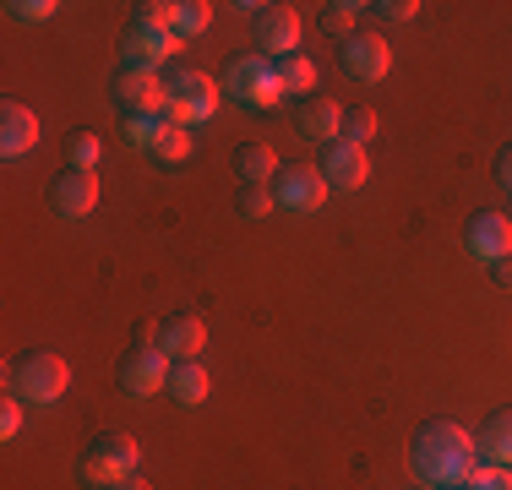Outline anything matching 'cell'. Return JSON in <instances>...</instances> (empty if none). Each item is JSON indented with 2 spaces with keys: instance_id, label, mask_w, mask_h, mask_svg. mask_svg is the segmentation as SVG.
I'll list each match as a JSON object with an SVG mask.
<instances>
[{
  "instance_id": "obj_1",
  "label": "cell",
  "mask_w": 512,
  "mask_h": 490,
  "mask_svg": "<svg viewBox=\"0 0 512 490\" xmlns=\"http://www.w3.org/2000/svg\"><path fill=\"white\" fill-rule=\"evenodd\" d=\"M409 463L414 474H420L425 485H469V474L480 469V447H474V436L463 431L453 420H431L420 425L409 441Z\"/></svg>"
},
{
  "instance_id": "obj_2",
  "label": "cell",
  "mask_w": 512,
  "mask_h": 490,
  "mask_svg": "<svg viewBox=\"0 0 512 490\" xmlns=\"http://www.w3.org/2000/svg\"><path fill=\"white\" fill-rule=\"evenodd\" d=\"M137 463H142V447H137V436H126V431H104V436H93V447L82 452V480L88 485H120V480H131L137 474Z\"/></svg>"
},
{
  "instance_id": "obj_3",
  "label": "cell",
  "mask_w": 512,
  "mask_h": 490,
  "mask_svg": "<svg viewBox=\"0 0 512 490\" xmlns=\"http://www.w3.org/2000/svg\"><path fill=\"white\" fill-rule=\"evenodd\" d=\"M66 382H71V365L50 349H33L11 365V392H17V403H33V409H39V403H55L60 392H66Z\"/></svg>"
},
{
  "instance_id": "obj_4",
  "label": "cell",
  "mask_w": 512,
  "mask_h": 490,
  "mask_svg": "<svg viewBox=\"0 0 512 490\" xmlns=\"http://www.w3.org/2000/svg\"><path fill=\"white\" fill-rule=\"evenodd\" d=\"M224 93L240 98L246 109H273V104H284V98H289L284 82H278V71H273V60H262V55H235V60H229Z\"/></svg>"
},
{
  "instance_id": "obj_5",
  "label": "cell",
  "mask_w": 512,
  "mask_h": 490,
  "mask_svg": "<svg viewBox=\"0 0 512 490\" xmlns=\"http://www.w3.org/2000/svg\"><path fill=\"white\" fill-rule=\"evenodd\" d=\"M218 98H224V82H213L207 71H175L169 77V109L164 120L169 126H197V120H213Z\"/></svg>"
},
{
  "instance_id": "obj_6",
  "label": "cell",
  "mask_w": 512,
  "mask_h": 490,
  "mask_svg": "<svg viewBox=\"0 0 512 490\" xmlns=\"http://www.w3.org/2000/svg\"><path fill=\"white\" fill-rule=\"evenodd\" d=\"M115 109L120 115H158L169 109V82L148 66H120L115 71Z\"/></svg>"
},
{
  "instance_id": "obj_7",
  "label": "cell",
  "mask_w": 512,
  "mask_h": 490,
  "mask_svg": "<svg viewBox=\"0 0 512 490\" xmlns=\"http://www.w3.org/2000/svg\"><path fill=\"white\" fill-rule=\"evenodd\" d=\"M322 180L327 186H338V191H360L365 180H371V158H365V147H355V142H327L322 147Z\"/></svg>"
},
{
  "instance_id": "obj_8",
  "label": "cell",
  "mask_w": 512,
  "mask_h": 490,
  "mask_svg": "<svg viewBox=\"0 0 512 490\" xmlns=\"http://www.w3.org/2000/svg\"><path fill=\"white\" fill-rule=\"evenodd\" d=\"M327 180H322V169H278V180H273V202L278 207H289V213H316V207L327 202Z\"/></svg>"
},
{
  "instance_id": "obj_9",
  "label": "cell",
  "mask_w": 512,
  "mask_h": 490,
  "mask_svg": "<svg viewBox=\"0 0 512 490\" xmlns=\"http://www.w3.org/2000/svg\"><path fill=\"white\" fill-rule=\"evenodd\" d=\"M344 71L355 82H382L387 66H393V49H387L382 33H355V39H344Z\"/></svg>"
},
{
  "instance_id": "obj_10",
  "label": "cell",
  "mask_w": 512,
  "mask_h": 490,
  "mask_svg": "<svg viewBox=\"0 0 512 490\" xmlns=\"http://www.w3.org/2000/svg\"><path fill=\"white\" fill-rule=\"evenodd\" d=\"M251 33H256V49H267V60L295 55V49H300V17L289 6H262Z\"/></svg>"
},
{
  "instance_id": "obj_11",
  "label": "cell",
  "mask_w": 512,
  "mask_h": 490,
  "mask_svg": "<svg viewBox=\"0 0 512 490\" xmlns=\"http://www.w3.org/2000/svg\"><path fill=\"white\" fill-rule=\"evenodd\" d=\"M158 349L169 354V360H197V354L207 349V322L191 311H175L158 322Z\"/></svg>"
},
{
  "instance_id": "obj_12",
  "label": "cell",
  "mask_w": 512,
  "mask_h": 490,
  "mask_svg": "<svg viewBox=\"0 0 512 490\" xmlns=\"http://www.w3.org/2000/svg\"><path fill=\"white\" fill-rule=\"evenodd\" d=\"M463 245H469L480 262L512 256V218H507V213H474L469 229H463Z\"/></svg>"
},
{
  "instance_id": "obj_13",
  "label": "cell",
  "mask_w": 512,
  "mask_h": 490,
  "mask_svg": "<svg viewBox=\"0 0 512 490\" xmlns=\"http://www.w3.org/2000/svg\"><path fill=\"white\" fill-rule=\"evenodd\" d=\"M164 360H169V354L158 349V343H153V349H131L126 360H120V387L137 392V398L158 392V387L169 382V365H164Z\"/></svg>"
},
{
  "instance_id": "obj_14",
  "label": "cell",
  "mask_w": 512,
  "mask_h": 490,
  "mask_svg": "<svg viewBox=\"0 0 512 490\" xmlns=\"http://www.w3.org/2000/svg\"><path fill=\"white\" fill-rule=\"evenodd\" d=\"M50 202H55L60 218H88L93 202H99V175H93V169H66V175L55 180Z\"/></svg>"
},
{
  "instance_id": "obj_15",
  "label": "cell",
  "mask_w": 512,
  "mask_h": 490,
  "mask_svg": "<svg viewBox=\"0 0 512 490\" xmlns=\"http://www.w3.org/2000/svg\"><path fill=\"white\" fill-rule=\"evenodd\" d=\"M169 55H180V39L169 28H142V22H131V28H126V66L158 71Z\"/></svg>"
},
{
  "instance_id": "obj_16",
  "label": "cell",
  "mask_w": 512,
  "mask_h": 490,
  "mask_svg": "<svg viewBox=\"0 0 512 490\" xmlns=\"http://www.w3.org/2000/svg\"><path fill=\"white\" fill-rule=\"evenodd\" d=\"M33 142H39V115H33L28 104H17V98H6V104H0V153L22 158Z\"/></svg>"
},
{
  "instance_id": "obj_17",
  "label": "cell",
  "mask_w": 512,
  "mask_h": 490,
  "mask_svg": "<svg viewBox=\"0 0 512 490\" xmlns=\"http://www.w3.org/2000/svg\"><path fill=\"white\" fill-rule=\"evenodd\" d=\"M300 131H306L311 142H338L344 137V109H338V98H306V109H300Z\"/></svg>"
},
{
  "instance_id": "obj_18",
  "label": "cell",
  "mask_w": 512,
  "mask_h": 490,
  "mask_svg": "<svg viewBox=\"0 0 512 490\" xmlns=\"http://www.w3.org/2000/svg\"><path fill=\"white\" fill-rule=\"evenodd\" d=\"M474 447H480V463H507L512 469V409H496L491 420L480 425Z\"/></svg>"
},
{
  "instance_id": "obj_19",
  "label": "cell",
  "mask_w": 512,
  "mask_h": 490,
  "mask_svg": "<svg viewBox=\"0 0 512 490\" xmlns=\"http://www.w3.org/2000/svg\"><path fill=\"white\" fill-rule=\"evenodd\" d=\"M169 398L186 403V409H197V403H207V371L202 360H169Z\"/></svg>"
},
{
  "instance_id": "obj_20",
  "label": "cell",
  "mask_w": 512,
  "mask_h": 490,
  "mask_svg": "<svg viewBox=\"0 0 512 490\" xmlns=\"http://www.w3.org/2000/svg\"><path fill=\"white\" fill-rule=\"evenodd\" d=\"M235 175L240 186H267V180H278V158L267 142H240L235 147Z\"/></svg>"
},
{
  "instance_id": "obj_21",
  "label": "cell",
  "mask_w": 512,
  "mask_h": 490,
  "mask_svg": "<svg viewBox=\"0 0 512 490\" xmlns=\"http://www.w3.org/2000/svg\"><path fill=\"white\" fill-rule=\"evenodd\" d=\"M273 71H278V82H284V93H311L316 88V66L300 55V49H295V55H278Z\"/></svg>"
},
{
  "instance_id": "obj_22",
  "label": "cell",
  "mask_w": 512,
  "mask_h": 490,
  "mask_svg": "<svg viewBox=\"0 0 512 490\" xmlns=\"http://www.w3.org/2000/svg\"><path fill=\"white\" fill-rule=\"evenodd\" d=\"M365 6H355V0H327L322 6V33H333V39H355V17Z\"/></svg>"
},
{
  "instance_id": "obj_23",
  "label": "cell",
  "mask_w": 512,
  "mask_h": 490,
  "mask_svg": "<svg viewBox=\"0 0 512 490\" xmlns=\"http://www.w3.org/2000/svg\"><path fill=\"white\" fill-rule=\"evenodd\" d=\"M153 153L164 158V164H180V158H191V126H158V137H153Z\"/></svg>"
},
{
  "instance_id": "obj_24",
  "label": "cell",
  "mask_w": 512,
  "mask_h": 490,
  "mask_svg": "<svg viewBox=\"0 0 512 490\" xmlns=\"http://www.w3.org/2000/svg\"><path fill=\"white\" fill-rule=\"evenodd\" d=\"M207 17H213V6H202V0H175V39H191V33H202Z\"/></svg>"
},
{
  "instance_id": "obj_25",
  "label": "cell",
  "mask_w": 512,
  "mask_h": 490,
  "mask_svg": "<svg viewBox=\"0 0 512 490\" xmlns=\"http://www.w3.org/2000/svg\"><path fill=\"white\" fill-rule=\"evenodd\" d=\"M99 153H104V142L93 137V131H77V137L66 142V158H71V169H93V164H99Z\"/></svg>"
},
{
  "instance_id": "obj_26",
  "label": "cell",
  "mask_w": 512,
  "mask_h": 490,
  "mask_svg": "<svg viewBox=\"0 0 512 490\" xmlns=\"http://www.w3.org/2000/svg\"><path fill=\"white\" fill-rule=\"evenodd\" d=\"M273 191L267 186H240V196H235V213L240 218H262V213H273Z\"/></svg>"
},
{
  "instance_id": "obj_27",
  "label": "cell",
  "mask_w": 512,
  "mask_h": 490,
  "mask_svg": "<svg viewBox=\"0 0 512 490\" xmlns=\"http://www.w3.org/2000/svg\"><path fill=\"white\" fill-rule=\"evenodd\" d=\"M371 137H376V115H371V109H344V142L365 147Z\"/></svg>"
},
{
  "instance_id": "obj_28",
  "label": "cell",
  "mask_w": 512,
  "mask_h": 490,
  "mask_svg": "<svg viewBox=\"0 0 512 490\" xmlns=\"http://www.w3.org/2000/svg\"><path fill=\"white\" fill-rule=\"evenodd\" d=\"M120 120H126V142L131 147H148V153H153V137H158V126H164V120H158V115H120Z\"/></svg>"
},
{
  "instance_id": "obj_29",
  "label": "cell",
  "mask_w": 512,
  "mask_h": 490,
  "mask_svg": "<svg viewBox=\"0 0 512 490\" xmlns=\"http://www.w3.org/2000/svg\"><path fill=\"white\" fill-rule=\"evenodd\" d=\"M469 490H512V469L507 463H480L469 474Z\"/></svg>"
},
{
  "instance_id": "obj_30",
  "label": "cell",
  "mask_w": 512,
  "mask_h": 490,
  "mask_svg": "<svg viewBox=\"0 0 512 490\" xmlns=\"http://www.w3.org/2000/svg\"><path fill=\"white\" fill-rule=\"evenodd\" d=\"M6 11H11V17H17V22H50L60 6H55V0H11Z\"/></svg>"
},
{
  "instance_id": "obj_31",
  "label": "cell",
  "mask_w": 512,
  "mask_h": 490,
  "mask_svg": "<svg viewBox=\"0 0 512 490\" xmlns=\"http://www.w3.org/2000/svg\"><path fill=\"white\" fill-rule=\"evenodd\" d=\"M371 11H376L382 22H409L420 6H414V0H382V6H371Z\"/></svg>"
},
{
  "instance_id": "obj_32",
  "label": "cell",
  "mask_w": 512,
  "mask_h": 490,
  "mask_svg": "<svg viewBox=\"0 0 512 490\" xmlns=\"http://www.w3.org/2000/svg\"><path fill=\"white\" fill-rule=\"evenodd\" d=\"M22 431V403H6V409H0V436H17Z\"/></svg>"
},
{
  "instance_id": "obj_33",
  "label": "cell",
  "mask_w": 512,
  "mask_h": 490,
  "mask_svg": "<svg viewBox=\"0 0 512 490\" xmlns=\"http://www.w3.org/2000/svg\"><path fill=\"white\" fill-rule=\"evenodd\" d=\"M496 186L512 191V142L502 147V153H496Z\"/></svg>"
},
{
  "instance_id": "obj_34",
  "label": "cell",
  "mask_w": 512,
  "mask_h": 490,
  "mask_svg": "<svg viewBox=\"0 0 512 490\" xmlns=\"http://www.w3.org/2000/svg\"><path fill=\"white\" fill-rule=\"evenodd\" d=\"M491 278H496L502 289H512V256H496V262H491Z\"/></svg>"
},
{
  "instance_id": "obj_35",
  "label": "cell",
  "mask_w": 512,
  "mask_h": 490,
  "mask_svg": "<svg viewBox=\"0 0 512 490\" xmlns=\"http://www.w3.org/2000/svg\"><path fill=\"white\" fill-rule=\"evenodd\" d=\"M109 490H153L148 480H137V474H131V480H120V485H109Z\"/></svg>"
},
{
  "instance_id": "obj_36",
  "label": "cell",
  "mask_w": 512,
  "mask_h": 490,
  "mask_svg": "<svg viewBox=\"0 0 512 490\" xmlns=\"http://www.w3.org/2000/svg\"><path fill=\"white\" fill-rule=\"evenodd\" d=\"M436 490H469V485H436Z\"/></svg>"
},
{
  "instance_id": "obj_37",
  "label": "cell",
  "mask_w": 512,
  "mask_h": 490,
  "mask_svg": "<svg viewBox=\"0 0 512 490\" xmlns=\"http://www.w3.org/2000/svg\"><path fill=\"white\" fill-rule=\"evenodd\" d=\"M507 218H512V213H507Z\"/></svg>"
}]
</instances>
